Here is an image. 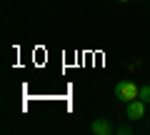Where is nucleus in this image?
<instances>
[{"mask_svg": "<svg viewBox=\"0 0 150 135\" xmlns=\"http://www.w3.org/2000/svg\"><path fill=\"white\" fill-rule=\"evenodd\" d=\"M138 95H140V88L135 85L133 80H120L118 85H115V98H118V100L130 103V100H135Z\"/></svg>", "mask_w": 150, "mask_h": 135, "instance_id": "obj_1", "label": "nucleus"}, {"mask_svg": "<svg viewBox=\"0 0 150 135\" xmlns=\"http://www.w3.org/2000/svg\"><path fill=\"white\" fill-rule=\"evenodd\" d=\"M125 115H128V120H140V118L145 115V103L140 100V98L130 100L128 108H125Z\"/></svg>", "mask_w": 150, "mask_h": 135, "instance_id": "obj_2", "label": "nucleus"}, {"mask_svg": "<svg viewBox=\"0 0 150 135\" xmlns=\"http://www.w3.org/2000/svg\"><path fill=\"white\" fill-rule=\"evenodd\" d=\"M90 130L95 135H110L112 133V123H110V120H105V118H98V120H93V123H90Z\"/></svg>", "mask_w": 150, "mask_h": 135, "instance_id": "obj_3", "label": "nucleus"}, {"mask_svg": "<svg viewBox=\"0 0 150 135\" xmlns=\"http://www.w3.org/2000/svg\"><path fill=\"white\" fill-rule=\"evenodd\" d=\"M140 100H143V103H150V85H143V88H140Z\"/></svg>", "mask_w": 150, "mask_h": 135, "instance_id": "obj_4", "label": "nucleus"}, {"mask_svg": "<svg viewBox=\"0 0 150 135\" xmlns=\"http://www.w3.org/2000/svg\"><path fill=\"white\" fill-rule=\"evenodd\" d=\"M120 3H128V0H120Z\"/></svg>", "mask_w": 150, "mask_h": 135, "instance_id": "obj_5", "label": "nucleus"}]
</instances>
